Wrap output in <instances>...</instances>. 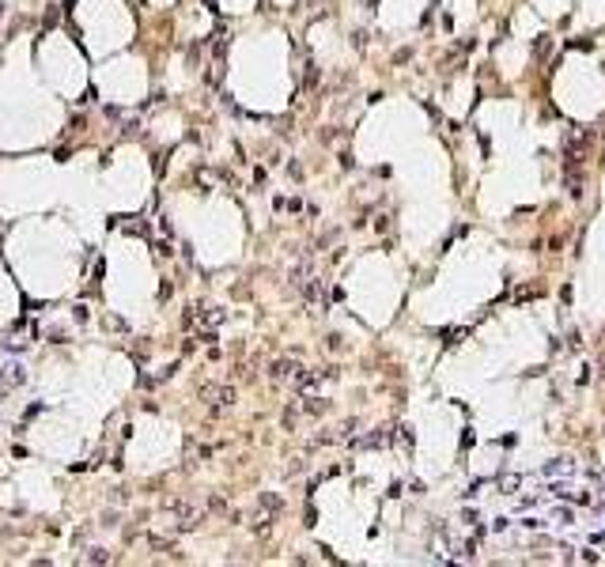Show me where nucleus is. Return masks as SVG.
<instances>
[{
    "label": "nucleus",
    "mask_w": 605,
    "mask_h": 567,
    "mask_svg": "<svg viewBox=\"0 0 605 567\" xmlns=\"http://www.w3.org/2000/svg\"><path fill=\"white\" fill-rule=\"evenodd\" d=\"M201 397H205V401H216V404H231V390L227 386H208V390H201Z\"/></svg>",
    "instance_id": "obj_1"
},
{
    "label": "nucleus",
    "mask_w": 605,
    "mask_h": 567,
    "mask_svg": "<svg viewBox=\"0 0 605 567\" xmlns=\"http://www.w3.org/2000/svg\"><path fill=\"white\" fill-rule=\"evenodd\" d=\"M87 560H91V564H95V560L103 564V560H106V552H103V548H91V552H87Z\"/></svg>",
    "instance_id": "obj_2"
}]
</instances>
